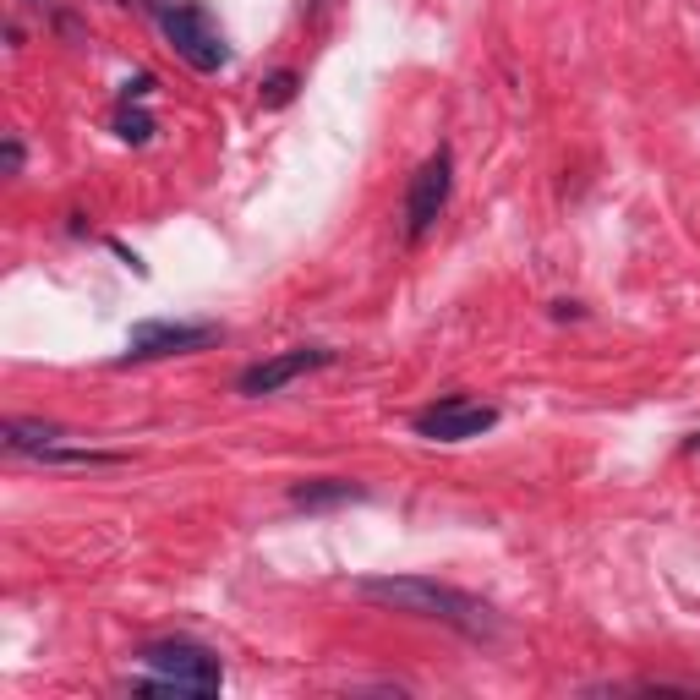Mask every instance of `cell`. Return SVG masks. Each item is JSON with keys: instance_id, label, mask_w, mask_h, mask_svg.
I'll use <instances>...</instances> for the list:
<instances>
[{"instance_id": "cell-5", "label": "cell", "mask_w": 700, "mask_h": 700, "mask_svg": "<svg viewBox=\"0 0 700 700\" xmlns=\"http://www.w3.org/2000/svg\"><path fill=\"white\" fill-rule=\"evenodd\" d=\"M498 427V411L493 405H476V400H438V405H427L422 416H416V433L422 438H433V443H465V438H482V433H493Z\"/></svg>"}, {"instance_id": "cell-7", "label": "cell", "mask_w": 700, "mask_h": 700, "mask_svg": "<svg viewBox=\"0 0 700 700\" xmlns=\"http://www.w3.org/2000/svg\"><path fill=\"white\" fill-rule=\"evenodd\" d=\"M219 345V323H137L126 361H154V356H186V350Z\"/></svg>"}, {"instance_id": "cell-10", "label": "cell", "mask_w": 700, "mask_h": 700, "mask_svg": "<svg viewBox=\"0 0 700 700\" xmlns=\"http://www.w3.org/2000/svg\"><path fill=\"white\" fill-rule=\"evenodd\" d=\"M115 137H121V143H148V137H154V121H148L143 110H121L115 115Z\"/></svg>"}, {"instance_id": "cell-3", "label": "cell", "mask_w": 700, "mask_h": 700, "mask_svg": "<svg viewBox=\"0 0 700 700\" xmlns=\"http://www.w3.org/2000/svg\"><path fill=\"white\" fill-rule=\"evenodd\" d=\"M159 28H165L170 50L181 55L192 72H219V66L230 61V44H225V33H219V22L208 17V6H170L165 17H159Z\"/></svg>"}, {"instance_id": "cell-1", "label": "cell", "mask_w": 700, "mask_h": 700, "mask_svg": "<svg viewBox=\"0 0 700 700\" xmlns=\"http://www.w3.org/2000/svg\"><path fill=\"white\" fill-rule=\"evenodd\" d=\"M356 591L367 602H383L394 613H416V618H438V624L460 629L471 640H493L498 635V618L482 597L460 586H438V580H422V575H367L356 580Z\"/></svg>"}, {"instance_id": "cell-11", "label": "cell", "mask_w": 700, "mask_h": 700, "mask_svg": "<svg viewBox=\"0 0 700 700\" xmlns=\"http://www.w3.org/2000/svg\"><path fill=\"white\" fill-rule=\"evenodd\" d=\"M290 93H296V72H274L263 83V104H290Z\"/></svg>"}, {"instance_id": "cell-14", "label": "cell", "mask_w": 700, "mask_h": 700, "mask_svg": "<svg viewBox=\"0 0 700 700\" xmlns=\"http://www.w3.org/2000/svg\"><path fill=\"white\" fill-rule=\"evenodd\" d=\"M28 6H33V11H44V6H50V0H28Z\"/></svg>"}, {"instance_id": "cell-6", "label": "cell", "mask_w": 700, "mask_h": 700, "mask_svg": "<svg viewBox=\"0 0 700 700\" xmlns=\"http://www.w3.org/2000/svg\"><path fill=\"white\" fill-rule=\"evenodd\" d=\"M329 361H334V350H323V345H301V350H285V356L252 361V367L236 378V394H247V400H258V394H279L285 383L307 378V372L329 367Z\"/></svg>"}, {"instance_id": "cell-12", "label": "cell", "mask_w": 700, "mask_h": 700, "mask_svg": "<svg viewBox=\"0 0 700 700\" xmlns=\"http://www.w3.org/2000/svg\"><path fill=\"white\" fill-rule=\"evenodd\" d=\"M154 88H159L154 72H137V77H126V83H121V99H126V104H132V99H148Z\"/></svg>"}, {"instance_id": "cell-13", "label": "cell", "mask_w": 700, "mask_h": 700, "mask_svg": "<svg viewBox=\"0 0 700 700\" xmlns=\"http://www.w3.org/2000/svg\"><path fill=\"white\" fill-rule=\"evenodd\" d=\"M0 159H6V175H22V143H17V137H6Z\"/></svg>"}, {"instance_id": "cell-4", "label": "cell", "mask_w": 700, "mask_h": 700, "mask_svg": "<svg viewBox=\"0 0 700 700\" xmlns=\"http://www.w3.org/2000/svg\"><path fill=\"white\" fill-rule=\"evenodd\" d=\"M449 192H454V159H449V148H438V154L411 175V192H405V236L422 241L427 230L438 225V214L449 208Z\"/></svg>"}, {"instance_id": "cell-8", "label": "cell", "mask_w": 700, "mask_h": 700, "mask_svg": "<svg viewBox=\"0 0 700 700\" xmlns=\"http://www.w3.org/2000/svg\"><path fill=\"white\" fill-rule=\"evenodd\" d=\"M61 438H72V433L55 427V422H22V416H11V422L0 427V443H6L11 454H33V460H39L44 449H55Z\"/></svg>"}, {"instance_id": "cell-2", "label": "cell", "mask_w": 700, "mask_h": 700, "mask_svg": "<svg viewBox=\"0 0 700 700\" xmlns=\"http://www.w3.org/2000/svg\"><path fill=\"white\" fill-rule=\"evenodd\" d=\"M137 657H143L148 673L170 679L181 695H214L219 684H225L219 657L208 646H197V640H154V646H143Z\"/></svg>"}, {"instance_id": "cell-9", "label": "cell", "mask_w": 700, "mask_h": 700, "mask_svg": "<svg viewBox=\"0 0 700 700\" xmlns=\"http://www.w3.org/2000/svg\"><path fill=\"white\" fill-rule=\"evenodd\" d=\"M361 498H367V487H356V482H334V476L290 487V504H301V509H334V504H361Z\"/></svg>"}]
</instances>
